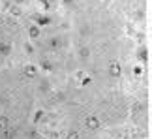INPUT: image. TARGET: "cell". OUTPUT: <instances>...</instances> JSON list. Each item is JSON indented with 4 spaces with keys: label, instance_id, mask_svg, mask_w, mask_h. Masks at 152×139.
<instances>
[{
    "label": "cell",
    "instance_id": "1",
    "mask_svg": "<svg viewBox=\"0 0 152 139\" xmlns=\"http://www.w3.org/2000/svg\"><path fill=\"white\" fill-rule=\"evenodd\" d=\"M85 126H86L88 130L96 132V130H100V128H102V119L98 117V115H88V117L85 119Z\"/></svg>",
    "mask_w": 152,
    "mask_h": 139
},
{
    "label": "cell",
    "instance_id": "2",
    "mask_svg": "<svg viewBox=\"0 0 152 139\" xmlns=\"http://www.w3.org/2000/svg\"><path fill=\"white\" fill-rule=\"evenodd\" d=\"M120 73H122V66L118 62H111L109 64V75L111 77H120Z\"/></svg>",
    "mask_w": 152,
    "mask_h": 139
},
{
    "label": "cell",
    "instance_id": "3",
    "mask_svg": "<svg viewBox=\"0 0 152 139\" xmlns=\"http://www.w3.org/2000/svg\"><path fill=\"white\" fill-rule=\"evenodd\" d=\"M28 34H30V38L32 40H36L42 36V26H38V25H30V28H28Z\"/></svg>",
    "mask_w": 152,
    "mask_h": 139
},
{
    "label": "cell",
    "instance_id": "4",
    "mask_svg": "<svg viewBox=\"0 0 152 139\" xmlns=\"http://www.w3.org/2000/svg\"><path fill=\"white\" fill-rule=\"evenodd\" d=\"M68 139H81V134L77 130H73V132H69L68 134Z\"/></svg>",
    "mask_w": 152,
    "mask_h": 139
}]
</instances>
